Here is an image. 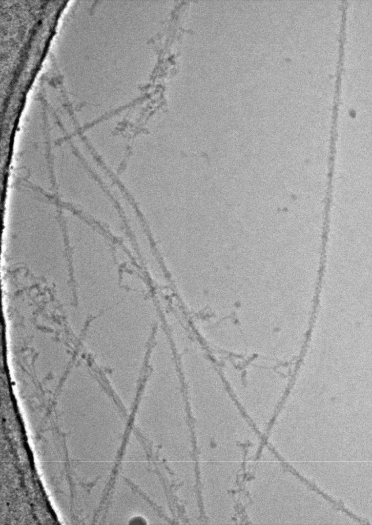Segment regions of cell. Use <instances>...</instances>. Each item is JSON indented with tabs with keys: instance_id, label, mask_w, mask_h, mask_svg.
I'll return each mask as SVG.
<instances>
[{
	"instance_id": "1",
	"label": "cell",
	"mask_w": 372,
	"mask_h": 525,
	"mask_svg": "<svg viewBox=\"0 0 372 525\" xmlns=\"http://www.w3.org/2000/svg\"><path fill=\"white\" fill-rule=\"evenodd\" d=\"M196 329L211 347L230 354L247 355L245 343L238 325L230 321H196Z\"/></svg>"
}]
</instances>
